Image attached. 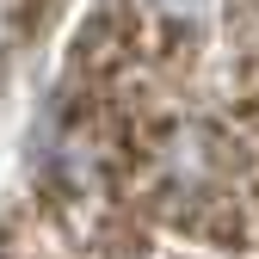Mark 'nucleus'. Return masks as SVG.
Here are the masks:
<instances>
[{
    "label": "nucleus",
    "mask_w": 259,
    "mask_h": 259,
    "mask_svg": "<svg viewBox=\"0 0 259 259\" xmlns=\"http://www.w3.org/2000/svg\"><path fill=\"white\" fill-rule=\"evenodd\" d=\"M37 25V0H0V68L19 56V44L31 37Z\"/></svg>",
    "instance_id": "1"
}]
</instances>
